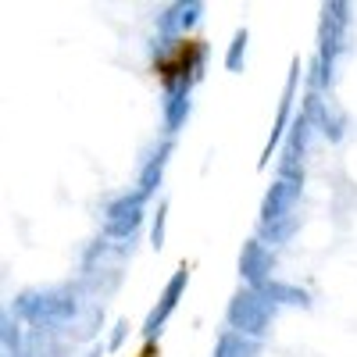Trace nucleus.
<instances>
[{"label":"nucleus","instance_id":"1","mask_svg":"<svg viewBox=\"0 0 357 357\" xmlns=\"http://www.w3.org/2000/svg\"><path fill=\"white\" fill-rule=\"evenodd\" d=\"M197 54H200V43H197V40L178 43V50L168 57V61H161V75L172 79L175 72H190V65H193V57H197Z\"/></svg>","mask_w":357,"mask_h":357}]
</instances>
